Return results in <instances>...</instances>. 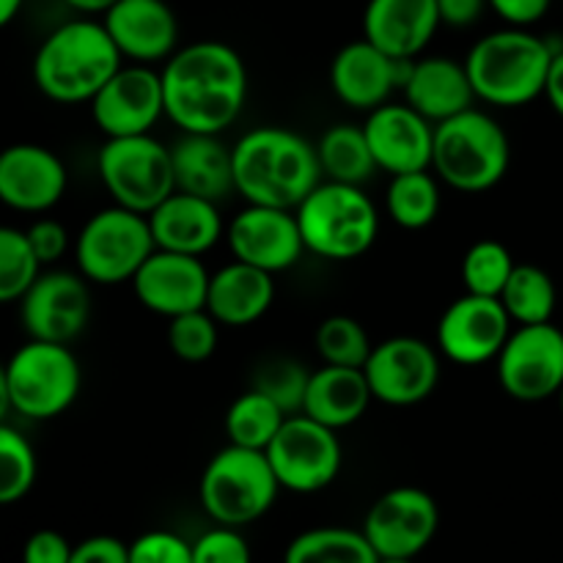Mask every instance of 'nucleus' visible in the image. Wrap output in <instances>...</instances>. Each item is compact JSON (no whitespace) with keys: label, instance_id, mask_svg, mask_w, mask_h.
Instances as JSON below:
<instances>
[{"label":"nucleus","instance_id":"f257e3e1","mask_svg":"<svg viewBox=\"0 0 563 563\" xmlns=\"http://www.w3.org/2000/svg\"><path fill=\"white\" fill-rule=\"evenodd\" d=\"M165 119L181 132L220 135L247 102V66L231 44L203 38L179 47L159 69Z\"/></svg>","mask_w":563,"mask_h":563},{"label":"nucleus","instance_id":"f03ea898","mask_svg":"<svg viewBox=\"0 0 563 563\" xmlns=\"http://www.w3.org/2000/svg\"><path fill=\"white\" fill-rule=\"evenodd\" d=\"M317 143L286 126H256L234 143V181L245 203L297 209L322 181Z\"/></svg>","mask_w":563,"mask_h":563},{"label":"nucleus","instance_id":"7ed1b4c3","mask_svg":"<svg viewBox=\"0 0 563 563\" xmlns=\"http://www.w3.org/2000/svg\"><path fill=\"white\" fill-rule=\"evenodd\" d=\"M124 66L104 22L69 20L47 33L33 55V86L58 104L91 102L99 88Z\"/></svg>","mask_w":563,"mask_h":563},{"label":"nucleus","instance_id":"20e7f679","mask_svg":"<svg viewBox=\"0 0 563 563\" xmlns=\"http://www.w3.org/2000/svg\"><path fill=\"white\" fill-rule=\"evenodd\" d=\"M559 47L528 27H500L478 38L465 55L473 91L493 108H522L544 97Z\"/></svg>","mask_w":563,"mask_h":563},{"label":"nucleus","instance_id":"39448f33","mask_svg":"<svg viewBox=\"0 0 563 563\" xmlns=\"http://www.w3.org/2000/svg\"><path fill=\"white\" fill-rule=\"evenodd\" d=\"M511 141L498 119L471 108L434 126L432 170L460 192H487L506 179Z\"/></svg>","mask_w":563,"mask_h":563},{"label":"nucleus","instance_id":"423d86ee","mask_svg":"<svg viewBox=\"0 0 563 563\" xmlns=\"http://www.w3.org/2000/svg\"><path fill=\"white\" fill-rule=\"evenodd\" d=\"M306 251L328 262H352L379 234V209L363 187L322 179L295 209Z\"/></svg>","mask_w":563,"mask_h":563},{"label":"nucleus","instance_id":"0eeeda50","mask_svg":"<svg viewBox=\"0 0 563 563\" xmlns=\"http://www.w3.org/2000/svg\"><path fill=\"white\" fill-rule=\"evenodd\" d=\"M82 374L69 344L27 339L9 357L0 377L5 410L25 421H53L75 405Z\"/></svg>","mask_w":563,"mask_h":563},{"label":"nucleus","instance_id":"6e6552de","mask_svg":"<svg viewBox=\"0 0 563 563\" xmlns=\"http://www.w3.org/2000/svg\"><path fill=\"white\" fill-rule=\"evenodd\" d=\"M280 489L264 451L229 443L203 467L198 498L218 526L245 528L273 509Z\"/></svg>","mask_w":563,"mask_h":563},{"label":"nucleus","instance_id":"1a4fd4ad","mask_svg":"<svg viewBox=\"0 0 563 563\" xmlns=\"http://www.w3.org/2000/svg\"><path fill=\"white\" fill-rule=\"evenodd\" d=\"M77 273L97 286H119L137 275L146 258L157 251L148 214L113 207L99 209L75 236Z\"/></svg>","mask_w":563,"mask_h":563},{"label":"nucleus","instance_id":"9d476101","mask_svg":"<svg viewBox=\"0 0 563 563\" xmlns=\"http://www.w3.org/2000/svg\"><path fill=\"white\" fill-rule=\"evenodd\" d=\"M97 174L113 203L141 214H152L170 192H176L170 146L157 141L152 132L104 137L97 154Z\"/></svg>","mask_w":563,"mask_h":563},{"label":"nucleus","instance_id":"9b49d317","mask_svg":"<svg viewBox=\"0 0 563 563\" xmlns=\"http://www.w3.org/2000/svg\"><path fill=\"white\" fill-rule=\"evenodd\" d=\"M264 454L280 487L295 495L322 493L339 478L341 465H344L339 432L313 421L306 412L286 418Z\"/></svg>","mask_w":563,"mask_h":563},{"label":"nucleus","instance_id":"f8f14e48","mask_svg":"<svg viewBox=\"0 0 563 563\" xmlns=\"http://www.w3.org/2000/svg\"><path fill=\"white\" fill-rule=\"evenodd\" d=\"M495 366L511 399L526 405L553 399L563 388V330L553 322L515 324Z\"/></svg>","mask_w":563,"mask_h":563},{"label":"nucleus","instance_id":"ddd939ff","mask_svg":"<svg viewBox=\"0 0 563 563\" xmlns=\"http://www.w3.org/2000/svg\"><path fill=\"white\" fill-rule=\"evenodd\" d=\"M440 528V506L427 489L394 487L366 511L361 531L379 559H418Z\"/></svg>","mask_w":563,"mask_h":563},{"label":"nucleus","instance_id":"4468645a","mask_svg":"<svg viewBox=\"0 0 563 563\" xmlns=\"http://www.w3.org/2000/svg\"><path fill=\"white\" fill-rule=\"evenodd\" d=\"M363 372L374 399L383 405H421L440 383V352L416 335H394L374 344Z\"/></svg>","mask_w":563,"mask_h":563},{"label":"nucleus","instance_id":"2eb2a0df","mask_svg":"<svg viewBox=\"0 0 563 563\" xmlns=\"http://www.w3.org/2000/svg\"><path fill=\"white\" fill-rule=\"evenodd\" d=\"M27 339L71 344L91 322V280L82 273L49 269L20 300Z\"/></svg>","mask_w":563,"mask_h":563},{"label":"nucleus","instance_id":"dca6fc26","mask_svg":"<svg viewBox=\"0 0 563 563\" xmlns=\"http://www.w3.org/2000/svg\"><path fill=\"white\" fill-rule=\"evenodd\" d=\"M515 322L500 297L465 291L443 311L438 322V350L456 366H482L498 361Z\"/></svg>","mask_w":563,"mask_h":563},{"label":"nucleus","instance_id":"f3484780","mask_svg":"<svg viewBox=\"0 0 563 563\" xmlns=\"http://www.w3.org/2000/svg\"><path fill=\"white\" fill-rule=\"evenodd\" d=\"M88 108L104 137L148 135L165 115L163 75L146 64L121 66Z\"/></svg>","mask_w":563,"mask_h":563},{"label":"nucleus","instance_id":"a211bd4d","mask_svg":"<svg viewBox=\"0 0 563 563\" xmlns=\"http://www.w3.org/2000/svg\"><path fill=\"white\" fill-rule=\"evenodd\" d=\"M225 242L236 262L253 264L267 273L291 269L306 253L295 209L247 203L225 225Z\"/></svg>","mask_w":563,"mask_h":563},{"label":"nucleus","instance_id":"6ab92c4d","mask_svg":"<svg viewBox=\"0 0 563 563\" xmlns=\"http://www.w3.org/2000/svg\"><path fill=\"white\" fill-rule=\"evenodd\" d=\"M412 60H396L368 38L344 44L330 60V88L335 99L352 110L372 113L390 102L394 91H401Z\"/></svg>","mask_w":563,"mask_h":563},{"label":"nucleus","instance_id":"aec40b11","mask_svg":"<svg viewBox=\"0 0 563 563\" xmlns=\"http://www.w3.org/2000/svg\"><path fill=\"white\" fill-rule=\"evenodd\" d=\"M209 278L198 256L174 251H154L135 278L130 280L137 302L157 317L174 319L207 308Z\"/></svg>","mask_w":563,"mask_h":563},{"label":"nucleus","instance_id":"412c9836","mask_svg":"<svg viewBox=\"0 0 563 563\" xmlns=\"http://www.w3.org/2000/svg\"><path fill=\"white\" fill-rule=\"evenodd\" d=\"M377 168L388 176L432 168L434 124L407 102H385L363 121Z\"/></svg>","mask_w":563,"mask_h":563},{"label":"nucleus","instance_id":"4be33fe9","mask_svg":"<svg viewBox=\"0 0 563 563\" xmlns=\"http://www.w3.org/2000/svg\"><path fill=\"white\" fill-rule=\"evenodd\" d=\"M69 174L53 148L14 143L0 154V201L22 214H44L64 198Z\"/></svg>","mask_w":563,"mask_h":563},{"label":"nucleus","instance_id":"5701e85b","mask_svg":"<svg viewBox=\"0 0 563 563\" xmlns=\"http://www.w3.org/2000/svg\"><path fill=\"white\" fill-rule=\"evenodd\" d=\"M102 22L132 64H165L179 49V20L165 0H119Z\"/></svg>","mask_w":563,"mask_h":563},{"label":"nucleus","instance_id":"b1692460","mask_svg":"<svg viewBox=\"0 0 563 563\" xmlns=\"http://www.w3.org/2000/svg\"><path fill=\"white\" fill-rule=\"evenodd\" d=\"M443 25L438 0H368L363 38L396 60L421 58Z\"/></svg>","mask_w":563,"mask_h":563},{"label":"nucleus","instance_id":"393cba45","mask_svg":"<svg viewBox=\"0 0 563 563\" xmlns=\"http://www.w3.org/2000/svg\"><path fill=\"white\" fill-rule=\"evenodd\" d=\"M401 93H405V102L434 126L476 108L473 102L478 99L465 60L449 58V55H421L412 60Z\"/></svg>","mask_w":563,"mask_h":563},{"label":"nucleus","instance_id":"a878e982","mask_svg":"<svg viewBox=\"0 0 563 563\" xmlns=\"http://www.w3.org/2000/svg\"><path fill=\"white\" fill-rule=\"evenodd\" d=\"M154 242L159 251L185 253V256H198L212 251L225 234L223 218L214 201L190 196V192H170L152 214Z\"/></svg>","mask_w":563,"mask_h":563},{"label":"nucleus","instance_id":"bb28decb","mask_svg":"<svg viewBox=\"0 0 563 563\" xmlns=\"http://www.w3.org/2000/svg\"><path fill=\"white\" fill-rule=\"evenodd\" d=\"M176 174V190L220 203L236 192L234 181V146H225L220 135H196L181 132L170 146Z\"/></svg>","mask_w":563,"mask_h":563},{"label":"nucleus","instance_id":"cd10ccee","mask_svg":"<svg viewBox=\"0 0 563 563\" xmlns=\"http://www.w3.org/2000/svg\"><path fill=\"white\" fill-rule=\"evenodd\" d=\"M275 302V275L245 262H231L209 278L207 311L223 328L256 324Z\"/></svg>","mask_w":563,"mask_h":563},{"label":"nucleus","instance_id":"c85d7f7f","mask_svg":"<svg viewBox=\"0 0 563 563\" xmlns=\"http://www.w3.org/2000/svg\"><path fill=\"white\" fill-rule=\"evenodd\" d=\"M372 401V385H368L363 368L328 366L324 363L322 368L311 372L302 412L313 421L341 432V429L361 421Z\"/></svg>","mask_w":563,"mask_h":563},{"label":"nucleus","instance_id":"c756f323","mask_svg":"<svg viewBox=\"0 0 563 563\" xmlns=\"http://www.w3.org/2000/svg\"><path fill=\"white\" fill-rule=\"evenodd\" d=\"M317 154L324 179L341 181V185L363 187L372 179L374 170H379L363 124H335L324 130L317 141Z\"/></svg>","mask_w":563,"mask_h":563},{"label":"nucleus","instance_id":"7c9ffc66","mask_svg":"<svg viewBox=\"0 0 563 563\" xmlns=\"http://www.w3.org/2000/svg\"><path fill=\"white\" fill-rule=\"evenodd\" d=\"M443 196H440L438 174L410 170L390 176L385 190V212L396 225L407 231H421L438 220Z\"/></svg>","mask_w":563,"mask_h":563},{"label":"nucleus","instance_id":"2f4dec72","mask_svg":"<svg viewBox=\"0 0 563 563\" xmlns=\"http://www.w3.org/2000/svg\"><path fill=\"white\" fill-rule=\"evenodd\" d=\"M284 563H379V555L363 531L324 526L291 539Z\"/></svg>","mask_w":563,"mask_h":563},{"label":"nucleus","instance_id":"473e14b6","mask_svg":"<svg viewBox=\"0 0 563 563\" xmlns=\"http://www.w3.org/2000/svg\"><path fill=\"white\" fill-rule=\"evenodd\" d=\"M286 418L289 416H286L284 407L275 405L262 390L251 388L231 401L223 427L225 434H229V443L242 445V449L267 451V445L280 432Z\"/></svg>","mask_w":563,"mask_h":563},{"label":"nucleus","instance_id":"72a5a7b5","mask_svg":"<svg viewBox=\"0 0 563 563\" xmlns=\"http://www.w3.org/2000/svg\"><path fill=\"white\" fill-rule=\"evenodd\" d=\"M500 302L515 324H544L553 322L559 289L548 269L537 264H517Z\"/></svg>","mask_w":563,"mask_h":563},{"label":"nucleus","instance_id":"f704fd0d","mask_svg":"<svg viewBox=\"0 0 563 563\" xmlns=\"http://www.w3.org/2000/svg\"><path fill=\"white\" fill-rule=\"evenodd\" d=\"M517 262L509 247L498 240H478L462 258V284L465 291L482 297H500Z\"/></svg>","mask_w":563,"mask_h":563},{"label":"nucleus","instance_id":"c9c22d12","mask_svg":"<svg viewBox=\"0 0 563 563\" xmlns=\"http://www.w3.org/2000/svg\"><path fill=\"white\" fill-rule=\"evenodd\" d=\"M313 344H317L322 363L346 368L366 366L368 355H372L374 350L366 328H363L355 317H346V313H335V317L324 319L317 328Z\"/></svg>","mask_w":563,"mask_h":563},{"label":"nucleus","instance_id":"e433bc0d","mask_svg":"<svg viewBox=\"0 0 563 563\" xmlns=\"http://www.w3.org/2000/svg\"><path fill=\"white\" fill-rule=\"evenodd\" d=\"M44 264L20 229L3 225L0 229V300L16 302L42 275Z\"/></svg>","mask_w":563,"mask_h":563},{"label":"nucleus","instance_id":"4c0bfd02","mask_svg":"<svg viewBox=\"0 0 563 563\" xmlns=\"http://www.w3.org/2000/svg\"><path fill=\"white\" fill-rule=\"evenodd\" d=\"M36 451L25 434L0 427V504H20L36 484Z\"/></svg>","mask_w":563,"mask_h":563},{"label":"nucleus","instance_id":"58836bf2","mask_svg":"<svg viewBox=\"0 0 563 563\" xmlns=\"http://www.w3.org/2000/svg\"><path fill=\"white\" fill-rule=\"evenodd\" d=\"M220 328L223 324L207 311L181 313V317L168 319V346L179 361L185 363H203L214 355L220 341Z\"/></svg>","mask_w":563,"mask_h":563},{"label":"nucleus","instance_id":"ea45409f","mask_svg":"<svg viewBox=\"0 0 563 563\" xmlns=\"http://www.w3.org/2000/svg\"><path fill=\"white\" fill-rule=\"evenodd\" d=\"M311 383V372L295 357H273L256 372L253 388L267 394L275 405L286 410V416H297L306 405V390Z\"/></svg>","mask_w":563,"mask_h":563},{"label":"nucleus","instance_id":"a19ab883","mask_svg":"<svg viewBox=\"0 0 563 563\" xmlns=\"http://www.w3.org/2000/svg\"><path fill=\"white\" fill-rule=\"evenodd\" d=\"M192 563H253L251 544L240 528L218 526L192 542Z\"/></svg>","mask_w":563,"mask_h":563},{"label":"nucleus","instance_id":"79ce46f5","mask_svg":"<svg viewBox=\"0 0 563 563\" xmlns=\"http://www.w3.org/2000/svg\"><path fill=\"white\" fill-rule=\"evenodd\" d=\"M130 563H192V544L174 531L141 533L130 544Z\"/></svg>","mask_w":563,"mask_h":563},{"label":"nucleus","instance_id":"37998d69","mask_svg":"<svg viewBox=\"0 0 563 563\" xmlns=\"http://www.w3.org/2000/svg\"><path fill=\"white\" fill-rule=\"evenodd\" d=\"M25 234H27V242H31L33 251H36L38 262H42L44 267L60 262V258L66 256V251H69V247H75V242L69 240V231H66V225L58 223V220H53V218H38L36 223L25 231Z\"/></svg>","mask_w":563,"mask_h":563},{"label":"nucleus","instance_id":"c03bdc74","mask_svg":"<svg viewBox=\"0 0 563 563\" xmlns=\"http://www.w3.org/2000/svg\"><path fill=\"white\" fill-rule=\"evenodd\" d=\"M75 544L58 531H36L25 542L22 563H71Z\"/></svg>","mask_w":563,"mask_h":563},{"label":"nucleus","instance_id":"a18cd8bd","mask_svg":"<svg viewBox=\"0 0 563 563\" xmlns=\"http://www.w3.org/2000/svg\"><path fill=\"white\" fill-rule=\"evenodd\" d=\"M71 563H130V544L115 537H91L75 544Z\"/></svg>","mask_w":563,"mask_h":563},{"label":"nucleus","instance_id":"49530a36","mask_svg":"<svg viewBox=\"0 0 563 563\" xmlns=\"http://www.w3.org/2000/svg\"><path fill=\"white\" fill-rule=\"evenodd\" d=\"M553 0H489V9L511 27H531L550 11Z\"/></svg>","mask_w":563,"mask_h":563},{"label":"nucleus","instance_id":"de8ad7c7","mask_svg":"<svg viewBox=\"0 0 563 563\" xmlns=\"http://www.w3.org/2000/svg\"><path fill=\"white\" fill-rule=\"evenodd\" d=\"M489 9V0H438V11L443 25L471 27L476 25Z\"/></svg>","mask_w":563,"mask_h":563},{"label":"nucleus","instance_id":"09e8293b","mask_svg":"<svg viewBox=\"0 0 563 563\" xmlns=\"http://www.w3.org/2000/svg\"><path fill=\"white\" fill-rule=\"evenodd\" d=\"M544 99L550 102V108L563 119V47L553 55V64H550L548 86H544Z\"/></svg>","mask_w":563,"mask_h":563},{"label":"nucleus","instance_id":"8fccbe9b","mask_svg":"<svg viewBox=\"0 0 563 563\" xmlns=\"http://www.w3.org/2000/svg\"><path fill=\"white\" fill-rule=\"evenodd\" d=\"M60 3H66L71 11H77V14H86V16L102 14L104 16L115 3H119V0H60Z\"/></svg>","mask_w":563,"mask_h":563},{"label":"nucleus","instance_id":"3c124183","mask_svg":"<svg viewBox=\"0 0 563 563\" xmlns=\"http://www.w3.org/2000/svg\"><path fill=\"white\" fill-rule=\"evenodd\" d=\"M22 5H25V0H0V22L9 25V22L20 14Z\"/></svg>","mask_w":563,"mask_h":563},{"label":"nucleus","instance_id":"603ef678","mask_svg":"<svg viewBox=\"0 0 563 563\" xmlns=\"http://www.w3.org/2000/svg\"><path fill=\"white\" fill-rule=\"evenodd\" d=\"M379 563H416V559H379Z\"/></svg>","mask_w":563,"mask_h":563},{"label":"nucleus","instance_id":"864d4df0","mask_svg":"<svg viewBox=\"0 0 563 563\" xmlns=\"http://www.w3.org/2000/svg\"><path fill=\"white\" fill-rule=\"evenodd\" d=\"M559 405H561V412H563V388H561V394H559Z\"/></svg>","mask_w":563,"mask_h":563}]
</instances>
